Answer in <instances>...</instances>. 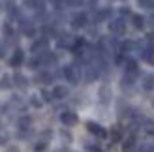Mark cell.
Segmentation results:
<instances>
[{
  "label": "cell",
  "instance_id": "obj_1",
  "mask_svg": "<svg viewBox=\"0 0 154 152\" xmlns=\"http://www.w3.org/2000/svg\"><path fill=\"white\" fill-rule=\"evenodd\" d=\"M62 75L70 85H79L81 81V68H77V64H68L62 68Z\"/></svg>",
  "mask_w": 154,
  "mask_h": 152
},
{
  "label": "cell",
  "instance_id": "obj_2",
  "mask_svg": "<svg viewBox=\"0 0 154 152\" xmlns=\"http://www.w3.org/2000/svg\"><path fill=\"white\" fill-rule=\"evenodd\" d=\"M30 53H32L34 56H42L45 53H49V40L47 38H36V40L30 43Z\"/></svg>",
  "mask_w": 154,
  "mask_h": 152
},
{
  "label": "cell",
  "instance_id": "obj_3",
  "mask_svg": "<svg viewBox=\"0 0 154 152\" xmlns=\"http://www.w3.org/2000/svg\"><path fill=\"white\" fill-rule=\"evenodd\" d=\"M109 32L115 34V36H124L126 34V21L122 19V17L111 19L109 21Z\"/></svg>",
  "mask_w": 154,
  "mask_h": 152
},
{
  "label": "cell",
  "instance_id": "obj_4",
  "mask_svg": "<svg viewBox=\"0 0 154 152\" xmlns=\"http://www.w3.org/2000/svg\"><path fill=\"white\" fill-rule=\"evenodd\" d=\"M57 45L60 49H73L75 38L72 34H68V32H62V34H58V38H57Z\"/></svg>",
  "mask_w": 154,
  "mask_h": 152
},
{
  "label": "cell",
  "instance_id": "obj_5",
  "mask_svg": "<svg viewBox=\"0 0 154 152\" xmlns=\"http://www.w3.org/2000/svg\"><path fill=\"white\" fill-rule=\"evenodd\" d=\"M98 75H100V68H96L94 62H88L87 66H85V81H87V83L96 81Z\"/></svg>",
  "mask_w": 154,
  "mask_h": 152
},
{
  "label": "cell",
  "instance_id": "obj_6",
  "mask_svg": "<svg viewBox=\"0 0 154 152\" xmlns=\"http://www.w3.org/2000/svg\"><path fill=\"white\" fill-rule=\"evenodd\" d=\"M60 122H62L66 128H72V126H75L79 122V117H77L73 111H64L62 115H60Z\"/></svg>",
  "mask_w": 154,
  "mask_h": 152
},
{
  "label": "cell",
  "instance_id": "obj_7",
  "mask_svg": "<svg viewBox=\"0 0 154 152\" xmlns=\"http://www.w3.org/2000/svg\"><path fill=\"white\" fill-rule=\"evenodd\" d=\"M88 25V17H87V13H77L72 17V28L73 30H81Z\"/></svg>",
  "mask_w": 154,
  "mask_h": 152
},
{
  "label": "cell",
  "instance_id": "obj_8",
  "mask_svg": "<svg viewBox=\"0 0 154 152\" xmlns=\"http://www.w3.org/2000/svg\"><path fill=\"white\" fill-rule=\"evenodd\" d=\"M25 64V51L23 49H15L11 53V56H10V66L11 68H19Z\"/></svg>",
  "mask_w": 154,
  "mask_h": 152
},
{
  "label": "cell",
  "instance_id": "obj_9",
  "mask_svg": "<svg viewBox=\"0 0 154 152\" xmlns=\"http://www.w3.org/2000/svg\"><path fill=\"white\" fill-rule=\"evenodd\" d=\"M87 130H88L92 135H96V137H105V135H107V130H105V128L100 126L98 122H92V120H90V122H87Z\"/></svg>",
  "mask_w": 154,
  "mask_h": 152
},
{
  "label": "cell",
  "instance_id": "obj_10",
  "mask_svg": "<svg viewBox=\"0 0 154 152\" xmlns=\"http://www.w3.org/2000/svg\"><path fill=\"white\" fill-rule=\"evenodd\" d=\"M53 100H66L68 96H70V88L68 87H62V85H57L53 88Z\"/></svg>",
  "mask_w": 154,
  "mask_h": 152
},
{
  "label": "cell",
  "instance_id": "obj_11",
  "mask_svg": "<svg viewBox=\"0 0 154 152\" xmlns=\"http://www.w3.org/2000/svg\"><path fill=\"white\" fill-rule=\"evenodd\" d=\"M34 83H38V85H49V83H53V73L51 71H38L34 75Z\"/></svg>",
  "mask_w": 154,
  "mask_h": 152
},
{
  "label": "cell",
  "instance_id": "obj_12",
  "mask_svg": "<svg viewBox=\"0 0 154 152\" xmlns=\"http://www.w3.org/2000/svg\"><path fill=\"white\" fill-rule=\"evenodd\" d=\"M98 98H100V103H103V105H107L111 102V98H113V94H111V88L109 87H100V90H98Z\"/></svg>",
  "mask_w": 154,
  "mask_h": 152
},
{
  "label": "cell",
  "instance_id": "obj_13",
  "mask_svg": "<svg viewBox=\"0 0 154 152\" xmlns=\"http://www.w3.org/2000/svg\"><path fill=\"white\" fill-rule=\"evenodd\" d=\"M13 85L17 87V88H21V90H26L28 88V79L23 73H15L13 75Z\"/></svg>",
  "mask_w": 154,
  "mask_h": 152
},
{
  "label": "cell",
  "instance_id": "obj_14",
  "mask_svg": "<svg viewBox=\"0 0 154 152\" xmlns=\"http://www.w3.org/2000/svg\"><path fill=\"white\" fill-rule=\"evenodd\" d=\"M111 8H103V10H98L96 15H94V23H102V21H107L111 19Z\"/></svg>",
  "mask_w": 154,
  "mask_h": 152
},
{
  "label": "cell",
  "instance_id": "obj_15",
  "mask_svg": "<svg viewBox=\"0 0 154 152\" xmlns=\"http://www.w3.org/2000/svg\"><path fill=\"white\" fill-rule=\"evenodd\" d=\"M143 60L145 62H152L154 64V43H147V47L143 49Z\"/></svg>",
  "mask_w": 154,
  "mask_h": 152
},
{
  "label": "cell",
  "instance_id": "obj_16",
  "mask_svg": "<svg viewBox=\"0 0 154 152\" xmlns=\"http://www.w3.org/2000/svg\"><path fill=\"white\" fill-rule=\"evenodd\" d=\"M132 23H134V28H137V30H143L145 25H147L145 17H143V15H139V13H134L132 15Z\"/></svg>",
  "mask_w": 154,
  "mask_h": 152
},
{
  "label": "cell",
  "instance_id": "obj_17",
  "mask_svg": "<svg viewBox=\"0 0 154 152\" xmlns=\"http://www.w3.org/2000/svg\"><path fill=\"white\" fill-rule=\"evenodd\" d=\"M134 77H135V75H130V73H126L124 75V77H122L120 79V87H122V90H132L134 88Z\"/></svg>",
  "mask_w": 154,
  "mask_h": 152
},
{
  "label": "cell",
  "instance_id": "obj_18",
  "mask_svg": "<svg viewBox=\"0 0 154 152\" xmlns=\"http://www.w3.org/2000/svg\"><path fill=\"white\" fill-rule=\"evenodd\" d=\"M141 85H143L145 90H154V75H152V73H145Z\"/></svg>",
  "mask_w": 154,
  "mask_h": 152
},
{
  "label": "cell",
  "instance_id": "obj_19",
  "mask_svg": "<svg viewBox=\"0 0 154 152\" xmlns=\"http://www.w3.org/2000/svg\"><path fill=\"white\" fill-rule=\"evenodd\" d=\"M17 124H19V132H28L30 126H32V118L30 117H21Z\"/></svg>",
  "mask_w": 154,
  "mask_h": 152
},
{
  "label": "cell",
  "instance_id": "obj_20",
  "mask_svg": "<svg viewBox=\"0 0 154 152\" xmlns=\"http://www.w3.org/2000/svg\"><path fill=\"white\" fill-rule=\"evenodd\" d=\"M13 87V77H10V75H2V77H0V88L2 90H10Z\"/></svg>",
  "mask_w": 154,
  "mask_h": 152
},
{
  "label": "cell",
  "instance_id": "obj_21",
  "mask_svg": "<svg viewBox=\"0 0 154 152\" xmlns=\"http://www.w3.org/2000/svg\"><path fill=\"white\" fill-rule=\"evenodd\" d=\"M124 66H126V71H128L130 75H135V73H137V62H135V60H132V58L126 60Z\"/></svg>",
  "mask_w": 154,
  "mask_h": 152
},
{
  "label": "cell",
  "instance_id": "obj_22",
  "mask_svg": "<svg viewBox=\"0 0 154 152\" xmlns=\"http://www.w3.org/2000/svg\"><path fill=\"white\" fill-rule=\"evenodd\" d=\"M139 8H145V10H154V0H137Z\"/></svg>",
  "mask_w": 154,
  "mask_h": 152
},
{
  "label": "cell",
  "instance_id": "obj_23",
  "mask_svg": "<svg viewBox=\"0 0 154 152\" xmlns=\"http://www.w3.org/2000/svg\"><path fill=\"white\" fill-rule=\"evenodd\" d=\"M66 8H81L85 4V0H64Z\"/></svg>",
  "mask_w": 154,
  "mask_h": 152
},
{
  "label": "cell",
  "instance_id": "obj_24",
  "mask_svg": "<svg viewBox=\"0 0 154 152\" xmlns=\"http://www.w3.org/2000/svg\"><path fill=\"white\" fill-rule=\"evenodd\" d=\"M135 49V43L134 41H124L120 45V53H128V51H134Z\"/></svg>",
  "mask_w": 154,
  "mask_h": 152
},
{
  "label": "cell",
  "instance_id": "obj_25",
  "mask_svg": "<svg viewBox=\"0 0 154 152\" xmlns=\"http://www.w3.org/2000/svg\"><path fill=\"white\" fill-rule=\"evenodd\" d=\"M120 137H122V130L119 126H115L113 130H111V139L113 141H120Z\"/></svg>",
  "mask_w": 154,
  "mask_h": 152
},
{
  "label": "cell",
  "instance_id": "obj_26",
  "mask_svg": "<svg viewBox=\"0 0 154 152\" xmlns=\"http://www.w3.org/2000/svg\"><path fill=\"white\" fill-rule=\"evenodd\" d=\"M2 32H4V36H6V38H13V28H11L10 23H6V25L2 26Z\"/></svg>",
  "mask_w": 154,
  "mask_h": 152
},
{
  "label": "cell",
  "instance_id": "obj_27",
  "mask_svg": "<svg viewBox=\"0 0 154 152\" xmlns=\"http://www.w3.org/2000/svg\"><path fill=\"white\" fill-rule=\"evenodd\" d=\"M49 2H51V6L55 8V10H62V8L66 6V4H64V0H49Z\"/></svg>",
  "mask_w": 154,
  "mask_h": 152
},
{
  "label": "cell",
  "instance_id": "obj_28",
  "mask_svg": "<svg viewBox=\"0 0 154 152\" xmlns=\"http://www.w3.org/2000/svg\"><path fill=\"white\" fill-rule=\"evenodd\" d=\"M45 148H47V143H45V141H38L36 145H34V150L36 152H43Z\"/></svg>",
  "mask_w": 154,
  "mask_h": 152
},
{
  "label": "cell",
  "instance_id": "obj_29",
  "mask_svg": "<svg viewBox=\"0 0 154 152\" xmlns=\"http://www.w3.org/2000/svg\"><path fill=\"white\" fill-rule=\"evenodd\" d=\"M134 143H135L134 137H128V139L124 141V150H132V148H134Z\"/></svg>",
  "mask_w": 154,
  "mask_h": 152
},
{
  "label": "cell",
  "instance_id": "obj_30",
  "mask_svg": "<svg viewBox=\"0 0 154 152\" xmlns=\"http://www.w3.org/2000/svg\"><path fill=\"white\" fill-rule=\"evenodd\" d=\"M30 103H32L34 105V107H42V100H38V96H32V98H30Z\"/></svg>",
  "mask_w": 154,
  "mask_h": 152
},
{
  "label": "cell",
  "instance_id": "obj_31",
  "mask_svg": "<svg viewBox=\"0 0 154 152\" xmlns=\"http://www.w3.org/2000/svg\"><path fill=\"white\" fill-rule=\"evenodd\" d=\"M42 96H43V100H45V102H51V100H53V94L47 92V90H42Z\"/></svg>",
  "mask_w": 154,
  "mask_h": 152
},
{
  "label": "cell",
  "instance_id": "obj_32",
  "mask_svg": "<svg viewBox=\"0 0 154 152\" xmlns=\"http://www.w3.org/2000/svg\"><path fill=\"white\" fill-rule=\"evenodd\" d=\"M4 55H6V43L0 41V58H4Z\"/></svg>",
  "mask_w": 154,
  "mask_h": 152
},
{
  "label": "cell",
  "instance_id": "obj_33",
  "mask_svg": "<svg viewBox=\"0 0 154 152\" xmlns=\"http://www.w3.org/2000/svg\"><path fill=\"white\" fill-rule=\"evenodd\" d=\"M149 25H150V28H154V13L149 17Z\"/></svg>",
  "mask_w": 154,
  "mask_h": 152
},
{
  "label": "cell",
  "instance_id": "obj_34",
  "mask_svg": "<svg viewBox=\"0 0 154 152\" xmlns=\"http://www.w3.org/2000/svg\"><path fill=\"white\" fill-rule=\"evenodd\" d=\"M62 137L68 139V141H72V135H70V133H66V132H62Z\"/></svg>",
  "mask_w": 154,
  "mask_h": 152
},
{
  "label": "cell",
  "instance_id": "obj_35",
  "mask_svg": "<svg viewBox=\"0 0 154 152\" xmlns=\"http://www.w3.org/2000/svg\"><path fill=\"white\" fill-rule=\"evenodd\" d=\"M8 152H17V148H13V147H11V148H10V150H8Z\"/></svg>",
  "mask_w": 154,
  "mask_h": 152
}]
</instances>
